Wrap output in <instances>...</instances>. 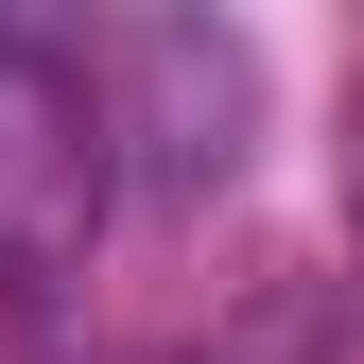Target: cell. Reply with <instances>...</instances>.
Instances as JSON below:
<instances>
[{"mask_svg":"<svg viewBox=\"0 0 364 364\" xmlns=\"http://www.w3.org/2000/svg\"><path fill=\"white\" fill-rule=\"evenodd\" d=\"M122 122H105V87H87L53 35H18L0 18V295H53L87 278V243H105V191H122Z\"/></svg>","mask_w":364,"mask_h":364,"instance_id":"cell-1","label":"cell"}]
</instances>
